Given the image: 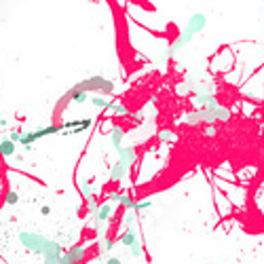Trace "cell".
<instances>
[{
	"label": "cell",
	"mask_w": 264,
	"mask_h": 264,
	"mask_svg": "<svg viewBox=\"0 0 264 264\" xmlns=\"http://www.w3.org/2000/svg\"><path fill=\"white\" fill-rule=\"evenodd\" d=\"M79 91H87V93H91V91H98V93H114L117 91V85L110 81V79H104V76H89V79L85 81H81V82H76L74 85Z\"/></svg>",
	"instance_id": "6da1fadb"
},
{
	"label": "cell",
	"mask_w": 264,
	"mask_h": 264,
	"mask_svg": "<svg viewBox=\"0 0 264 264\" xmlns=\"http://www.w3.org/2000/svg\"><path fill=\"white\" fill-rule=\"evenodd\" d=\"M117 152H119V163L125 165L127 169H129V167H133L135 161H138V150H135L133 146H121Z\"/></svg>",
	"instance_id": "277c9868"
},
{
	"label": "cell",
	"mask_w": 264,
	"mask_h": 264,
	"mask_svg": "<svg viewBox=\"0 0 264 264\" xmlns=\"http://www.w3.org/2000/svg\"><path fill=\"white\" fill-rule=\"evenodd\" d=\"M57 264H74V262H72V258H70V256H68L66 252H63V254H61V258H60V262H57Z\"/></svg>",
	"instance_id": "484cf974"
},
{
	"label": "cell",
	"mask_w": 264,
	"mask_h": 264,
	"mask_svg": "<svg viewBox=\"0 0 264 264\" xmlns=\"http://www.w3.org/2000/svg\"><path fill=\"white\" fill-rule=\"evenodd\" d=\"M19 243H21L25 249H30V252L42 254L44 247H47V243H49V239H47V237H42V235H38V233H28V230H21V233H19Z\"/></svg>",
	"instance_id": "7a4b0ae2"
},
{
	"label": "cell",
	"mask_w": 264,
	"mask_h": 264,
	"mask_svg": "<svg viewBox=\"0 0 264 264\" xmlns=\"http://www.w3.org/2000/svg\"><path fill=\"white\" fill-rule=\"evenodd\" d=\"M91 104H93L95 108H106V110H108V106H110V102L104 100V98H98V95H95V98L91 100Z\"/></svg>",
	"instance_id": "44dd1931"
},
{
	"label": "cell",
	"mask_w": 264,
	"mask_h": 264,
	"mask_svg": "<svg viewBox=\"0 0 264 264\" xmlns=\"http://www.w3.org/2000/svg\"><path fill=\"white\" fill-rule=\"evenodd\" d=\"M87 209H89V214H91V218H95V216H98V209H100L98 201H95V199H89V201H87Z\"/></svg>",
	"instance_id": "ffe728a7"
},
{
	"label": "cell",
	"mask_w": 264,
	"mask_h": 264,
	"mask_svg": "<svg viewBox=\"0 0 264 264\" xmlns=\"http://www.w3.org/2000/svg\"><path fill=\"white\" fill-rule=\"evenodd\" d=\"M157 138H159L161 142H173V140H176V133H173L171 129H161V131L157 133Z\"/></svg>",
	"instance_id": "ac0fdd59"
},
{
	"label": "cell",
	"mask_w": 264,
	"mask_h": 264,
	"mask_svg": "<svg viewBox=\"0 0 264 264\" xmlns=\"http://www.w3.org/2000/svg\"><path fill=\"white\" fill-rule=\"evenodd\" d=\"M32 133H34V140H41V138H47V135L60 133V125H47V127H41V129H36Z\"/></svg>",
	"instance_id": "8fae6325"
},
{
	"label": "cell",
	"mask_w": 264,
	"mask_h": 264,
	"mask_svg": "<svg viewBox=\"0 0 264 264\" xmlns=\"http://www.w3.org/2000/svg\"><path fill=\"white\" fill-rule=\"evenodd\" d=\"M127 173H129V169H127L125 165H121V163H114L110 167V182H121V180H125L127 178Z\"/></svg>",
	"instance_id": "ba28073f"
},
{
	"label": "cell",
	"mask_w": 264,
	"mask_h": 264,
	"mask_svg": "<svg viewBox=\"0 0 264 264\" xmlns=\"http://www.w3.org/2000/svg\"><path fill=\"white\" fill-rule=\"evenodd\" d=\"M199 123H205V125H216V114L214 110H205V108H199V110H195Z\"/></svg>",
	"instance_id": "9c48e42d"
},
{
	"label": "cell",
	"mask_w": 264,
	"mask_h": 264,
	"mask_svg": "<svg viewBox=\"0 0 264 264\" xmlns=\"http://www.w3.org/2000/svg\"><path fill=\"white\" fill-rule=\"evenodd\" d=\"M131 254H133V256H140V254H142V245H140V241H135L133 245H131Z\"/></svg>",
	"instance_id": "d4e9b609"
},
{
	"label": "cell",
	"mask_w": 264,
	"mask_h": 264,
	"mask_svg": "<svg viewBox=\"0 0 264 264\" xmlns=\"http://www.w3.org/2000/svg\"><path fill=\"white\" fill-rule=\"evenodd\" d=\"M41 211H42L44 216H49V214H51V207H49V205H42V207H41Z\"/></svg>",
	"instance_id": "f546056e"
},
{
	"label": "cell",
	"mask_w": 264,
	"mask_h": 264,
	"mask_svg": "<svg viewBox=\"0 0 264 264\" xmlns=\"http://www.w3.org/2000/svg\"><path fill=\"white\" fill-rule=\"evenodd\" d=\"M100 247H102V256H106L108 252H112L114 239H112V237H102V239H100Z\"/></svg>",
	"instance_id": "9a60e30c"
},
{
	"label": "cell",
	"mask_w": 264,
	"mask_h": 264,
	"mask_svg": "<svg viewBox=\"0 0 264 264\" xmlns=\"http://www.w3.org/2000/svg\"><path fill=\"white\" fill-rule=\"evenodd\" d=\"M205 135H207V138H214V135H216L214 125H207V127H205Z\"/></svg>",
	"instance_id": "4316f807"
},
{
	"label": "cell",
	"mask_w": 264,
	"mask_h": 264,
	"mask_svg": "<svg viewBox=\"0 0 264 264\" xmlns=\"http://www.w3.org/2000/svg\"><path fill=\"white\" fill-rule=\"evenodd\" d=\"M66 254L70 256V258H72V262H74V264H82V262L87 260V247H85V245H81V243H76V245H72Z\"/></svg>",
	"instance_id": "8992f818"
},
{
	"label": "cell",
	"mask_w": 264,
	"mask_h": 264,
	"mask_svg": "<svg viewBox=\"0 0 264 264\" xmlns=\"http://www.w3.org/2000/svg\"><path fill=\"white\" fill-rule=\"evenodd\" d=\"M119 241L123 243L125 247H131L133 243L138 241V233H135V228H133V226H129V228H127L125 233H123V235H121V239H119Z\"/></svg>",
	"instance_id": "30bf717a"
},
{
	"label": "cell",
	"mask_w": 264,
	"mask_h": 264,
	"mask_svg": "<svg viewBox=\"0 0 264 264\" xmlns=\"http://www.w3.org/2000/svg\"><path fill=\"white\" fill-rule=\"evenodd\" d=\"M148 207H152V201H142V203H138L135 211H142V209H148Z\"/></svg>",
	"instance_id": "cb8c5ba5"
},
{
	"label": "cell",
	"mask_w": 264,
	"mask_h": 264,
	"mask_svg": "<svg viewBox=\"0 0 264 264\" xmlns=\"http://www.w3.org/2000/svg\"><path fill=\"white\" fill-rule=\"evenodd\" d=\"M117 203H121V205H123V207L131 209V211H135V207H138V203H135L129 195H119V201H117Z\"/></svg>",
	"instance_id": "2e32d148"
},
{
	"label": "cell",
	"mask_w": 264,
	"mask_h": 264,
	"mask_svg": "<svg viewBox=\"0 0 264 264\" xmlns=\"http://www.w3.org/2000/svg\"><path fill=\"white\" fill-rule=\"evenodd\" d=\"M131 121H133V125H140L142 121H144V114H142V112H135V114H131Z\"/></svg>",
	"instance_id": "603a6c76"
},
{
	"label": "cell",
	"mask_w": 264,
	"mask_h": 264,
	"mask_svg": "<svg viewBox=\"0 0 264 264\" xmlns=\"http://www.w3.org/2000/svg\"><path fill=\"white\" fill-rule=\"evenodd\" d=\"M0 226H2V220H0Z\"/></svg>",
	"instance_id": "4dcf8cb0"
},
{
	"label": "cell",
	"mask_w": 264,
	"mask_h": 264,
	"mask_svg": "<svg viewBox=\"0 0 264 264\" xmlns=\"http://www.w3.org/2000/svg\"><path fill=\"white\" fill-rule=\"evenodd\" d=\"M195 102H197V104L201 106V108H205V110H216V108L220 106L214 93H197V95H195Z\"/></svg>",
	"instance_id": "5b68a950"
},
{
	"label": "cell",
	"mask_w": 264,
	"mask_h": 264,
	"mask_svg": "<svg viewBox=\"0 0 264 264\" xmlns=\"http://www.w3.org/2000/svg\"><path fill=\"white\" fill-rule=\"evenodd\" d=\"M184 123H186V125H199L197 114H195V112H188V114L184 117Z\"/></svg>",
	"instance_id": "7402d4cb"
},
{
	"label": "cell",
	"mask_w": 264,
	"mask_h": 264,
	"mask_svg": "<svg viewBox=\"0 0 264 264\" xmlns=\"http://www.w3.org/2000/svg\"><path fill=\"white\" fill-rule=\"evenodd\" d=\"M214 114H216V123H226V121H230V117H233L230 108H224V106H218Z\"/></svg>",
	"instance_id": "5bb4252c"
},
{
	"label": "cell",
	"mask_w": 264,
	"mask_h": 264,
	"mask_svg": "<svg viewBox=\"0 0 264 264\" xmlns=\"http://www.w3.org/2000/svg\"><path fill=\"white\" fill-rule=\"evenodd\" d=\"M262 100H264V93H262Z\"/></svg>",
	"instance_id": "1f68e13d"
},
{
	"label": "cell",
	"mask_w": 264,
	"mask_h": 264,
	"mask_svg": "<svg viewBox=\"0 0 264 264\" xmlns=\"http://www.w3.org/2000/svg\"><path fill=\"white\" fill-rule=\"evenodd\" d=\"M81 192H82V197H85V201L95 199V186L89 182V180H81Z\"/></svg>",
	"instance_id": "4fadbf2b"
},
{
	"label": "cell",
	"mask_w": 264,
	"mask_h": 264,
	"mask_svg": "<svg viewBox=\"0 0 264 264\" xmlns=\"http://www.w3.org/2000/svg\"><path fill=\"white\" fill-rule=\"evenodd\" d=\"M205 25H207V17H205L203 13H192L188 23H186V30H188L192 36H197V34H201V32L205 30Z\"/></svg>",
	"instance_id": "3957f363"
},
{
	"label": "cell",
	"mask_w": 264,
	"mask_h": 264,
	"mask_svg": "<svg viewBox=\"0 0 264 264\" xmlns=\"http://www.w3.org/2000/svg\"><path fill=\"white\" fill-rule=\"evenodd\" d=\"M108 110H112V112H117V114H121V117H129V108L127 106H123V104H114V102H110V106H108Z\"/></svg>",
	"instance_id": "e0dca14e"
},
{
	"label": "cell",
	"mask_w": 264,
	"mask_h": 264,
	"mask_svg": "<svg viewBox=\"0 0 264 264\" xmlns=\"http://www.w3.org/2000/svg\"><path fill=\"white\" fill-rule=\"evenodd\" d=\"M4 203H6V205H17V203H19V195H17L15 190H9V192L4 195Z\"/></svg>",
	"instance_id": "d6986e66"
},
{
	"label": "cell",
	"mask_w": 264,
	"mask_h": 264,
	"mask_svg": "<svg viewBox=\"0 0 264 264\" xmlns=\"http://www.w3.org/2000/svg\"><path fill=\"white\" fill-rule=\"evenodd\" d=\"M188 91H190L188 82H184V85H178V93H188Z\"/></svg>",
	"instance_id": "83f0119b"
},
{
	"label": "cell",
	"mask_w": 264,
	"mask_h": 264,
	"mask_svg": "<svg viewBox=\"0 0 264 264\" xmlns=\"http://www.w3.org/2000/svg\"><path fill=\"white\" fill-rule=\"evenodd\" d=\"M123 138H125V127L112 125V129H110V142H112L114 150H119V148L123 146Z\"/></svg>",
	"instance_id": "52a82bcc"
},
{
	"label": "cell",
	"mask_w": 264,
	"mask_h": 264,
	"mask_svg": "<svg viewBox=\"0 0 264 264\" xmlns=\"http://www.w3.org/2000/svg\"><path fill=\"white\" fill-rule=\"evenodd\" d=\"M17 150V144H13L9 140H0V157H13Z\"/></svg>",
	"instance_id": "7c38bea8"
},
{
	"label": "cell",
	"mask_w": 264,
	"mask_h": 264,
	"mask_svg": "<svg viewBox=\"0 0 264 264\" xmlns=\"http://www.w3.org/2000/svg\"><path fill=\"white\" fill-rule=\"evenodd\" d=\"M106 264H123V262H121V258H117V256H112V258L106 260Z\"/></svg>",
	"instance_id": "f1b7e54d"
}]
</instances>
